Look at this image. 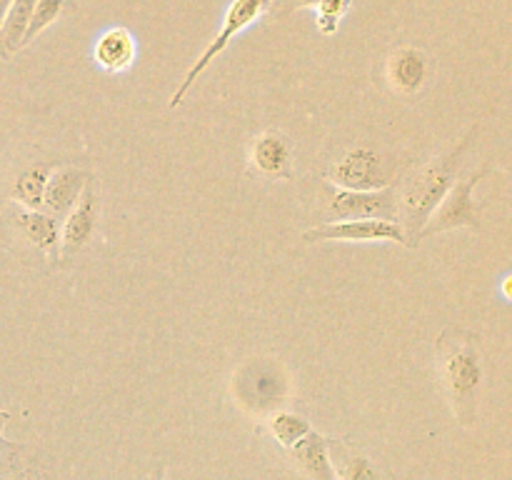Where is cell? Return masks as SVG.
<instances>
[{
	"label": "cell",
	"instance_id": "obj_12",
	"mask_svg": "<svg viewBox=\"0 0 512 480\" xmlns=\"http://www.w3.org/2000/svg\"><path fill=\"white\" fill-rule=\"evenodd\" d=\"M135 53H138V45H135L133 33L128 28H120V25L105 30L93 48L95 63L103 70H108V73L128 70L135 63Z\"/></svg>",
	"mask_w": 512,
	"mask_h": 480
},
{
	"label": "cell",
	"instance_id": "obj_23",
	"mask_svg": "<svg viewBox=\"0 0 512 480\" xmlns=\"http://www.w3.org/2000/svg\"><path fill=\"white\" fill-rule=\"evenodd\" d=\"M320 0H293V10L298 8H313V5H318Z\"/></svg>",
	"mask_w": 512,
	"mask_h": 480
},
{
	"label": "cell",
	"instance_id": "obj_22",
	"mask_svg": "<svg viewBox=\"0 0 512 480\" xmlns=\"http://www.w3.org/2000/svg\"><path fill=\"white\" fill-rule=\"evenodd\" d=\"M0 480H45L40 475V470L35 465H23V463H15L5 470V475Z\"/></svg>",
	"mask_w": 512,
	"mask_h": 480
},
{
	"label": "cell",
	"instance_id": "obj_19",
	"mask_svg": "<svg viewBox=\"0 0 512 480\" xmlns=\"http://www.w3.org/2000/svg\"><path fill=\"white\" fill-rule=\"evenodd\" d=\"M63 10H65V0H35L33 13H30L28 30H25L23 45H28L30 40L38 38L48 25H53L55 20L63 15Z\"/></svg>",
	"mask_w": 512,
	"mask_h": 480
},
{
	"label": "cell",
	"instance_id": "obj_26",
	"mask_svg": "<svg viewBox=\"0 0 512 480\" xmlns=\"http://www.w3.org/2000/svg\"><path fill=\"white\" fill-rule=\"evenodd\" d=\"M503 293H505V298H510V278H505V283H503Z\"/></svg>",
	"mask_w": 512,
	"mask_h": 480
},
{
	"label": "cell",
	"instance_id": "obj_11",
	"mask_svg": "<svg viewBox=\"0 0 512 480\" xmlns=\"http://www.w3.org/2000/svg\"><path fill=\"white\" fill-rule=\"evenodd\" d=\"M253 165L268 178L288 180L293 175V155L288 140L280 133H263L253 140L250 148Z\"/></svg>",
	"mask_w": 512,
	"mask_h": 480
},
{
	"label": "cell",
	"instance_id": "obj_1",
	"mask_svg": "<svg viewBox=\"0 0 512 480\" xmlns=\"http://www.w3.org/2000/svg\"><path fill=\"white\" fill-rule=\"evenodd\" d=\"M473 138L475 130H470L450 153H445L438 160H430L428 165L415 170L408 180H403L400 188H395L398 190V223H405V228H408L405 235H408L410 245H415V235L423 230L440 200L453 188L455 175L463 163V153L473 143Z\"/></svg>",
	"mask_w": 512,
	"mask_h": 480
},
{
	"label": "cell",
	"instance_id": "obj_14",
	"mask_svg": "<svg viewBox=\"0 0 512 480\" xmlns=\"http://www.w3.org/2000/svg\"><path fill=\"white\" fill-rule=\"evenodd\" d=\"M290 453H293L295 465H298L310 480H335L333 460H330L328 453V440L320 433H315L313 428L290 448Z\"/></svg>",
	"mask_w": 512,
	"mask_h": 480
},
{
	"label": "cell",
	"instance_id": "obj_8",
	"mask_svg": "<svg viewBox=\"0 0 512 480\" xmlns=\"http://www.w3.org/2000/svg\"><path fill=\"white\" fill-rule=\"evenodd\" d=\"M328 178L345 190H380L390 183L385 163L370 148H353L330 168Z\"/></svg>",
	"mask_w": 512,
	"mask_h": 480
},
{
	"label": "cell",
	"instance_id": "obj_17",
	"mask_svg": "<svg viewBox=\"0 0 512 480\" xmlns=\"http://www.w3.org/2000/svg\"><path fill=\"white\" fill-rule=\"evenodd\" d=\"M50 168L48 165H30L28 170L18 175L13 188V198L18 200L20 205H25V210H40L43 208V193L45 183H48Z\"/></svg>",
	"mask_w": 512,
	"mask_h": 480
},
{
	"label": "cell",
	"instance_id": "obj_10",
	"mask_svg": "<svg viewBox=\"0 0 512 480\" xmlns=\"http://www.w3.org/2000/svg\"><path fill=\"white\" fill-rule=\"evenodd\" d=\"M88 185V173L78 168H58L48 175L43 193V208L53 213V218H63L78 203L80 193Z\"/></svg>",
	"mask_w": 512,
	"mask_h": 480
},
{
	"label": "cell",
	"instance_id": "obj_9",
	"mask_svg": "<svg viewBox=\"0 0 512 480\" xmlns=\"http://www.w3.org/2000/svg\"><path fill=\"white\" fill-rule=\"evenodd\" d=\"M95 218H98V195H95L93 185L88 183L80 193L78 203L73 205V210L65 218L63 233H60V245H63L60 258L70 260V255H75L88 243L95 230Z\"/></svg>",
	"mask_w": 512,
	"mask_h": 480
},
{
	"label": "cell",
	"instance_id": "obj_13",
	"mask_svg": "<svg viewBox=\"0 0 512 480\" xmlns=\"http://www.w3.org/2000/svg\"><path fill=\"white\" fill-rule=\"evenodd\" d=\"M428 78V58L418 48H400L388 60V80L395 90L413 95Z\"/></svg>",
	"mask_w": 512,
	"mask_h": 480
},
{
	"label": "cell",
	"instance_id": "obj_25",
	"mask_svg": "<svg viewBox=\"0 0 512 480\" xmlns=\"http://www.w3.org/2000/svg\"><path fill=\"white\" fill-rule=\"evenodd\" d=\"M10 415L8 413H0V438H3V425H5V420H8Z\"/></svg>",
	"mask_w": 512,
	"mask_h": 480
},
{
	"label": "cell",
	"instance_id": "obj_16",
	"mask_svg": "<svg viewBox=\"0 0 512 480\" xmlns=\"http://www.w3.org/2000/svg\"><path fill=\"white\" fill-rule=\"evenodd\" d=\"M18 225L28 235V240H33L35 248H40L45 255L55 258V248L60 243L58 220L40 213V210H23V213H18Z\"/></svg>",
	"mask_w": 512,
	"mask_h": 480
},
{
	"label": "cell",
	"instance_id": "obj_15",
	"mask_svg": "<svg viewBox=\"0 0 512 480\" xmlns=\"http://www.w3.org/2000/svg\"><path fill=\"white\" fill-rule=\"evenodd\" d=\"M35 0H13L0 23V55L8 58L15 50L23 48L25 30H28L30 13H33Z\"/></svg>",
	"mask_w": 512,
	"mask_h": 480
},
{
	"label": "cell",
	"instance_id": "obj_3",
	"mask_svg": "<svg viewBox=\"0 0 512 480\" xmlns=\"http://www.w3.org/2000/svg\"><path fill=\"white\" fill-rule=\"evenodd\" d=\"M290 393L288 375L280 363L258 358L245 363L233 378V395L248 413H270L280 408Z\"/></svg>",
	"mask_w": 512,
	"mask_h": 480
},
{
	"label": "cell",
	"instance_id": "obj_2",
	"mask_svg": "<svg viewBox=\"0 0 512 480\" xmlns=\"http://www.w3.org/2000/svg\"><path fill=\"white\" fill-rule=\"evenodd\" d=\"M438 365L453 413L460 423H473L483 385V350L478 335L458 328L445 330L438 340Z\"/></svg>",
	"mask_w": 512,
	"mask_h": 480
},
{
	"label": "cell",
	"instance_id": "obj_4",
	"mask_svg": "<svg viewBox=\"0 0 512 480\" xmlns=\"http://www.w3.org/2000/svg\"><path fill=\"white\" fill-rule=\"evenodd\" d=\"M270 3H273V0H233V5H230L228 13H225L223 28H220V33L215 35L213 43L203 50V55L195 60L193 68L188 70V75H185V80L180 83V88L175 90L173 98H170V108H178V105L183 103L185 93L193 88V83L200 78V73H203V70L208 68V65L213 63L225 48H228L230 40L238 38L245 28H250L255 20L263 18V13L270 8Z\"/></svg>",
	"mask_w": 512,
	"mask_h": 480
},
{
	"label": "cell",
	"instance_id": "obj_21",
	"mask_svg": "<svg viewBox=\"0 0 512 480\" xmlns=\"http://www.w3.org/2000/svg\"><path fill=\"white\" fill-rule=\"evenodd\" d=\"M350 0H320L318 8V30L323 35H333L338 30L340 18L348 13Z\"/></svg>",
	"mask_w": 512,
	"mask_h": 480
},
{
	"label": "cell",
	"instance_id": "obj_20",
	"mask_svg": "<svg viewBox=\"0 0 512 480\" xmlns=\"http://www.w3.org/2000/svg\"><path fill=\"white\" fill-rule=\"evenodd\" d=\"M270 428H273V435L280 440V445L293 448V445L308 433L310 425L308 420H303L295 413H275L273 420H270Z\"/></svg>",
	"mask_w": 512,
	"mask_h": 480
},
{
	"label": "cell",
	"instance_id": "obj_5",
	"mask_svg": "<svg viewBox=\"0 0 512 480\" xmlns=\"http://www.w3.org/2000/svg\"><path fill=\"white\" fill-rule=\"evenodd\" d=\"M490 165L480 168L478 173L468 175L465 180L455 183L453 188L448 190L443 200H440L438 208L433 210V215L428 218V223L423 225L418 235H415V243L423 238H430V235L438 233H448V230L455 228H473L480 230V213H478V203L473 198V190L478 188L480 180L488 175Z\"/></svg>",
	"mask_w": 512,
	"mask_h": 480
},
{
	"label": "cell",
	"instance_id": "obj_6",
	"mask_svg": "<svg viewBox=\"0 0 512 480\" xmlns=\"http://www.w3.org/2000/svg\"><path fill=\"white\" fill-rule=\"evenodd\" d=\"M310 243H400L408 245L403 225L383 218H350L320 225L305 233Z\"/></svg>",
	"mask_w": 512,
	"mask_h": 480
},
{
	"label": "cell",
	"instance_id": "obj_24",
	"mask_svg": "<svg viewBox=\"0 0 512 480\" xmlns=\"http://www.w3.org/2000/svg\"><path fill=\"white\" fill-rule=\"evenodd\" d=\"M10 3H13V0H0V23H3V18H5V13H8V8H10Z\"/></svg>",
	"mask_w": 512,
	"mask_h": 480
},
{
	"label": "cell",
	"instance_id": "obj_18",
	"mask_svg": "<svg viewBox=\"0 0 512 480\" xmlns=\"http://www.w3.org/2000/svg\"><path fill=\"white\" fill-rule=\"evenodd\" d=\"M328 443L338 450V455H333V460H338V463H333L335 480H375V470L368 458L350 453L345 445L333 443V440H328Z\"/></svg>",
	"mask_w": 512,
	"mask_h": 480
},
{
	"label": "cell",
	"instance_id": "obj_7",
	"mask_svg": "<svg viewBox=\"0 0 512 480\" xmlns=\"http://www.w3.org/2000/svg\"><path fill=\"white\" fill-rule=\"evenodd\" d=\"M330 215L335 220L350 218H383L398 223V190H338L330 198Z\"/></svg>",
	"mask_w": 512,
	"mask_h": 480
}]
</instances>
